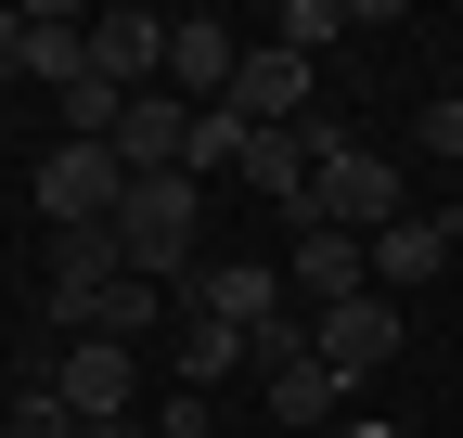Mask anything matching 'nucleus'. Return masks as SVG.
Masks as SVG:
<instances>
[{"label": "nucleus", "instance_id": "nucleus-21", "mask_svg": "<svg viewBox=\"0 0 463 438\" xmlns=\"http://www.w3.org/2000/svg\"><path fill=\"white\" fill-rule=\"evenodd\" d=\"M78 438H142V413H116V425H78Z\"/></svg>", "mask_w": 463, "mask_h": 438}, {"label": "nucleus", "instance_id": "nucleus-5", "mask_svg": "<svg viewBox=\"0 0 463 438\" xmlns=\"http://www.w3.org/2000/svg\"><path fill=\"white\" fill-rule=\"evenodd\" d=\"M309 361L335 387H373L399 361V297H347V309H309Z\"/></svg>", "mask_w": 463, "mask_h": 438}, {"label": "nucleus", "instance_id": "nucleus-19", "mask_svg": "<svg viewBox=\"0 0 463 438\" xmlns=\"http://www.w3.org/2000/svg\"><path fill=\"white\" fill-rule=\"evenodd\" d=\"M155 425H167V438H219V425H206V400H194V387H167V413H155Z\"/></svg>", "mask_w": 463, "mask_h": 438}, {"label": "nucleus", "instance_id": "nucleus-12", "mask_svg": "<svg viewBox=\"0 0 463 438\" xmlns=\"http://www.w3.org/2000/svg\"><path fill=\"white\" fill-rule=\"evenodd\" d=\"M90 78H116V90H155L167 78V14H90Z\"/></svg>", "mask_w": 463, "mask_h": 438}, {"label": "nucleus", "instance_id": "nucleus-2", "mask_svg": "<svg viewBox=\"0 0 463 438\" xmlns=\"http://www.w3.org/2000/svg\"><path fill=\"white\" fill-rule=\"evenodd\" d=\"M181 322H206V336H232V348L258 361V336L297 322V297H283L270 258H194V271H181Z\"/></svg>", "mask_w": 463, "mask_h": 438}, {"label": "nucleus", "instance_id": "nucleus-6", "mask_svg": "<svg viewBox=\"0 0 463 438\" xmlns=\"http://www.w3.org/2000/svg\"><path fill=\"white\" fill-rule=\"evenodd\" d=\"M116 168H129V181H181V155H194V103L181 90H129V117H116Z\"/></svg>", "mask_w": 463, "mask_h": 438}, {"label": "nucleus", "instance_id": "nucleus-9", "mask_svg": "<svg viewBox=\"0 0 463 438\" xmlns=\"http://www.w3.org/2000/svg\"><path fill=\"white\" fill-rule=\"evenodd\" d=\"M283 297H297V309H347V297H373V245H361V233H297Z\"/></svg>", "mask_w": 463, "mask_h": 438}, {"label": "nucleus", "instance_id": "nucleus-16", "mask_svg": "<svg viewBox=\"0 0 463 438\" xmlns=\"http://www.w3.org/2000/svg\"><path fill=\"white\" fill-rule=\"evenodd\" d=\"M232 361H245V348H232V336H206V322H181V387H194V400L219 387V374H232Z\"/></svg>", "mask_w": 463, "mask_h": 438}, {"label": "nucleus", "instance_id": "nucleus-15", "mask_svg": "<svg viewBox=\"0 0 463 438\" xmlns=\"http://www.w3.org/2000/svg\"><path fill=\"white\" fill-rule=\"evenodd\" d=\"M335 39H347V14H322V0H283L270 14V52H297V65H322Z\"/></svg>", "mask_w": 463, "mask_h": 438}, {"label": "nucleus", "instance_id": "nucleus-8", "mask_svg": "<svg viewBox=\"0 0 463 438\" xmlns=\"http://www.w3.org/2000/svg\"><path fill=\"white\" fill-rule=\"evenodd\" d=\"M450 258H463V206H438V219H386V233H373V297L438 284Z\"/></svg>", "mask_w": 463, "mask_h": 438}, {"label": "nucleus", "instance_id": "nucleus-1", "mask_svg": "<svg viewBox=\"0 0 463 438\" xmlns=\"http://www.w3.org/2000/svg\"><path fill=\"white\" fill-rule=\"evenodd\" d=\"M386 219H412V194H399V155L386 142H347V129H322V155H309V219L297 233H386Z\"/></svg>", "mask_w": 463, "mask_h": 438}, {"label": "nucleus", "instance_id": "nucleus-4", "mask_svg": "<svg viewBox=\"0 0 463 438\" xmlns=\"http://www.w3.org/2000/svg\"><path fill=\"white\" fill-rule=\"evenodd\" d=\"M116 194H129V168L103 142H52L39 155V219L52 233H116Z\"/></svg>", "mask_w": 463, "mask_h": 438}, {"label": "nucleus", "instance_id": "nucleus-22", "mask_svg": "<svg viewBox=\"0 0 463 438\" xmlns=\"http://www.w3.org/2000/svg\"><path fill=\"white\" fill-rule=\"evenodd\" d=\"M347 438H399V425H347Z\"/></svg>", "mask_w": 463, "mask_h": 438}, {"label": "nucleus", "instance_id": "nucleus-18", "mask_svg": "<svg viewBox=\"0 0 463 438\" xmlns=\"http://www.w3.org/2000/svg\"><path fill=\"white\" fill-rule=\"evenodd\" d=\"M425 142L450 155V168H463V90H438V103H425Z\"/></svg>", "mask_w": 463, "mask_h": 438}, {"label": "nucleus", "instance_id": "nucleus-17", "mask_svg": "<svg viewBox=\"0 0 463 438\" xmlns=\"http://www.w3.org/2000/svg\"><path fill=\"white\" fill-rule=\"evenodd\" d=\"M0 438H78V413L52 387H14V413H0Z\"/></svg>", "mask_w": 463, "mask_h": 438}, {"label": "nucleus", "instance_id": "nucleus-11", "mask_svg": "<svg viewBox=\"0 0 463 438\" xmlns=\"http://www.w3.org/2000/svg\"><path fill=\"white\" fill-rule=\"evenodd\" d=\"M52 400H65L78 425H116V413H129V348H116V336L52 348Z\"/></svg>", "mask_w": 463, "mask_h": 438}, {"label": "nucleus", "instance_id": "nucleus-13", "mask_svg": "<svg viewBox=\"0 0 463 438\" xmlns=\"http://www.w3.org/2000/svg\"><path fill=\"white\" fill-rule=\"evenodd\" d=\"M90 65V14H65V0H39V14H26V78L39 90H65Z\"/></svg>", "mask_w": 463, "mask_h": 438}, {"label": "nucleus", "instance_id": "nucleus-14", "mask_svg": "<svg viewBox=\"0 0 463 438\" xmlns=\"http://www.w3.org/2000/svg\"><path fill=\"white\" fill-rule=\"evenodd\" d=\"M245 142H258V129H245V117H232V103H206V117H194V155H181V181H194V194H206L219 168H232V181H245Z\"/></svg>", "mask_w": 463, "mask_h": 438}, {"label": "nucleus", "instance_id": "nucleus-10", "mask_svg": "<svg viewBox=\"0 0 463 438\" xmlns=\"http://www.w3.org/2000/svg\"><path fill=\"white\" fill-rule=\"evenodd\" d=\"M232 117H245V129H309V65L270 52V39H245V65H232Z\"/></svg>", "mask_w": 463, "mask_h": 438}, {"label": "nucleus", "instance_id": "nucleus-7", "mask_svg": "<svg viewBox=\"0 0 463 438\" xmlns=\"http://www.w3.org/2000/svg\"><path fill=\"white\" fill-rule=\"evenodd\" d=\"M232 65H245V39H232L219 14H167V78L155 90H181L194 117H206V103H232Z\"/></svg>", "mask_w": 463, "mask_h": 438}, {"label": "nucleus", "instance_id": "nucleus-20", "mask_svg": "<svg viewBox=\"0 0 463 438\" xmlns=\"http://www.w3.org/2000/svg\"><path fill=\"white\" fill-rule=\"evenodd\" d=\"M26 78V14H0V90Z\"/></svg>", "mask_w": 463, "mask_h": 438}, {"label": "nucleus", "instance_id": "nucleus-3", "mask_svg": "<svg viewBox=\"0 0 463 438\" xmlns=\"http://www.w3.org/2000/svg\"><path fill=\"white\" fill-rule=\"evenodd\" d=\"M194 233H206V194L194 181H129V194H116V258H129L142 284H181Z\"/></svg>", "mask_w": 463, "mask_h": 438}]
</instances>
